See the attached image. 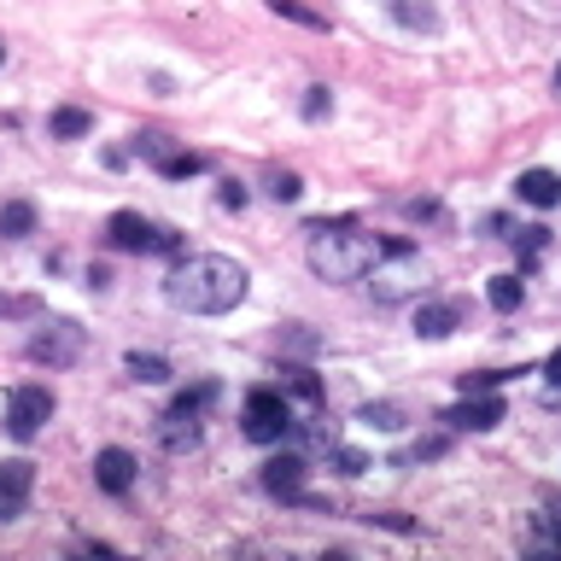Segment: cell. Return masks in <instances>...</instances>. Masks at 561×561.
<instances>
[{"instance_id": "18", "label": "cell", "mask_w": 561, "mask_h": 561, "mask_svg": "<svg viewBox=\"0 0 561 561\" xmlns=\"http://www.w3.org/2000/svg\"><path fill=\"white\" fill-rule=\"evenodd\" d=\"M129 375H135V380H147V386H158V380H170V363H164V357H140V351H129Z\"/></svg>"}, {"instance_id": "17", "label": "cell", "mask_w": 561, "mask_h": 561, "mask_svg": "<svg viewBox=\"0 0 561 561\" xmlns=\"http://www.w3.org/2000/svg\"><path fill=\"white\" fill-rule=\"evenodd\" d=\"M88 129H94V117H88L82 105H59V112H53V135H59V140H77Z\"/></svg>"}, {"instance_id": "1", "label": "cell", "mask_w": 561, "mask_h": 561, "mask_svg": "<svg viewBox=\"0 0 561 561\" xmlns=\"http://www.w3.org/2000/svg\"><path fill=\"white\" fill-rule=\"evenodd\" d=\"M245 280H252L245 263L222 257V252H193V257H182L170 270L164 298L175 310H187V316H222V310H234L245 298Z\"/></svg>"}, {"instance_id": "21", "label": "cell", "mask_w": 561, "mask_h": 561, "mask_svg": "<svg viewBox=\"0 0 561 561\" xmlns=\"http://www.w3.org/2000/svg\"><path fill=\"white\" fill-rule=\"evenodd\" d=\"M270 193H275L280 205H293V199H298V193H305V187H298V175H293V170H280L275 182H270Z\"/></svg>"}, {"instance_id": "30", "label": "cell", "mask_w": 561, "mask_h": 561, "mask_svg": "<svg viewBox=\"0 0 561 561\" xmlns=\"http://www.w3.org/2000/svg\"><path fill=\"white\" fill-rule=\"evenodd\" d=\"M556 88H561V70H556Z\"/></svg>"}, {"instance_id": "12", "label": "cell", "mask_w": 561, "mask_h": 561, "mask_svg": "<svg viewBox=\"0 0 561 561\" xmlns=\"http://www.w3.org/2000/svg\"><path fill=\"white\" fill-rule=\"evenodd\" d=\"M94 480H100V491L123 497V491L135 485V456H129V450H117V445H105V450L94 456Z\"/></svg>"}, {"instance_id": "6", "label": "cell", "mask_w": 561, "mask_h": 561, "mask_svg": "<svg viewBox=\"0 0 561 561\" xmlns=\"http://www.w3.org/2000/svg\"><path fill=\"white\" fill-rule=\"evenodd\" d=\"M47 415H53V392H47V386H12V392H7V427H12V438H35L47 427Z\"/></svg>"}, {"instance_id": "4", "label": "cell", "mask_w": 561, "mask_h": 561, "mask_svg": "<svg viewBox=\"0 0 561 561\" xmlns=\"http://www.w3.org/2000/svg\"><path fill=\"white\" fill-rule=\"evenodd\" d=\"M245 438H257V445H280V438L293 433V403L280 386H257V392H245Z\"/></svg>"}, {"instance_id": "7", "label": "cell", "mask_w": 561, "mask_h": 561, "mask_svg": "<svg viewBox=\"0 0 561 561\" xmlns=\"http://www.w3.org/2000/svg\"><path fill=\"white\" fill-rule=\"evenodd\" d=\"M82 328L77 322H42V333L30 340V363H47V368H70L82 357Z\"/></svg>"}, {"instance_id": "27", "label": "cell", "mask_w": 561, "mask_h": 561, "mask_svg": "<svg viewBox=\"0 0 561 561\" xmlns=\"http://www.w3.org/2000/svg\"><path fill=\"white\" fill-rule=\"evenodd\" d=\"M222 205L240 210V205H245V187H240V182H222Z\"/></svg>"}, {"instance_id": "2", "label": "cell", "mask_w": 561, "mask_h": 561, "mask_svg": "<svg viewBox=\"0 0 561 561\" xmlns=\"http://www.w3.org/2000/svg\"><path fill=\"white\" fill-rule=\"evenodd\" d=\"M386 252H392V240L368 234L357 222H310V240H305V263L322 280H363Z\"/></svg>"}, {"instance_id": "11", "label": "cell", "mask_w": 561, "mask_h": 561, "mask_svg": "<svg viewBox=\"0 0 561 561\" xmlns=\"http://www.w3.org/2000/svg\"><path fill=\"white\" fill-rule=\"evenodd\" d=\"M462 328V305L456 298H433V305H415V333L421 340H450Z\"/></svg>"}, {"instance_id": "24", "label": "cell", "mask_w": 561, "mask_h": 561, "mask_svg": "<svg viewBox=\"0 0 561 561\" xmlns=\"http://www.w3.org/2000/svg\"><path fill=\"white\" fill-rule=\"evenodd\" d=\"M328 88H310V100H305V117H328Z\"/></svg>"}, {"instance_id": "13", "label": "cell", "mask_w": 561, "mask_h": 561, "mask_svg": "<svg viewBox=\"0 0 561 561\" xmlns=\"http://www.w3.org/2000/svg\"><path fill=\"white\" fill-rule=\"evenodd\" d=\"M515 199L533 205V210H556L561 205V175L556 170H526L515 182Z\"/></svg>"}, {"instance_id": "8", "label": "cell", "mask_w": 561, "mask_h": 561, "mask_svg": "<svg viewBox=\"0 0 561 561\" xmlns=\"http://www.w3.org/2000/svg\"><path fill=\"white\" fill-rule=\"evenodd\" d=\"M503 415H508V410H503L497 392H462V403H456V410H445V421H450L456 433H491Z\"/></svg>"}, {"instance_id": "16", "label": "cell", "mask_w": 561, "mask_h": 561, "mask_svg": "<svg viewBox=\"0 0 561 561\" xmlns=\"http://www.w3.org/2000/svg\"><path fill=\"white\" fill-rule=\"evenodd\" d=\"M35 228V205L30 199H12V205H0V234L18 240V234H30Z\"/></svg>"}, {"instance_id": "5", "label": "cell", "mask_w": 561, "mask_h": 561, "mask_svg": "<svg viewBox=\"0 0 561 561\" xmlns=\"http://www.w3.org/2000/svg\"><path fill=\"white\" fill-rule=\"evenodd\" d=\"M105 234H112V245L117 252H175V228H164V222H147L140 210H117L112 222H105Z\"/></svg>"}, {"instance_id": "14", "label": "cell", "mask_w": 561, "mask_h": 561, "mask_svg": "<svg viewBox=\"0 0 561 561\" xmlns=\"http://www.w3.org/2000/svg\"><path fill=\"white\" fill-rule=\"evenodd\" d=\"M210 403H217V386L205 380V386H193V392L175 398V403H170V415H175V421H199V415L210 410Z\"/></svg>"}, {"instance_id": "3", "label": "cell", "mask_w": 561, "mask_h": 561, "mask_svg": "<svg viewBox=\"0 0 561 561\" xmlns=\"http://www.w3.org/2000/svg\"><path fill=\"white\" fill-rule=\"evenodd\" d=\"M375 280H368V293H375V305H403L410 293L427 287V270H421V257L410 252V245H392L375 270H368Z\"/></svg>"}, {"instance_id": "9", "label": "cell", "mask_w": 561, "mask_h": 561, "mask_svg": "<svg viewBox=\"0 0 561 561\" xmlns=\"http://www.w3.org/2000/svg\"><path fill=\"white\" fill-rule=\"evenodd\" d=\"M263 491L270 497H280V503H305V456H270L263 462Z\"/></svg>"}, {"instance_id": "25", "label": "cell", "mask_w": 561, "mask_h": 561, "mask_svg": "<svg viewBox=\"0 0 561 561\" xmlns=\"http://www.w3.org/2000/svg\"><path fill=\"white\" fill-rule=\"evenodd\" d=\"M503 375H462V392H497Z\"/></svg>"}, {"instance_id": "26", "label": "cell", "mask_w": 561, "mask_h": 561, "mask_svg": "<svg viewBox=\"0 0 561 561\" xmlns=\"http://www.w3.org/2000/svg\"><path fill=\"white\" fill-rule=\"evenodd\" d=\"M445 450H450L445 433H438V438H421V445H415V456H445Z\"/></svg>"}, {"instance_id": "23", "label": "cell", "mask_w": 561, "mask_h": 561, "mask_svg": "<svg viewBox=\"0 0 561 561\" xmlns=\"http://www.w3.org/2000/svg\"><path fill=\"white\" fill-rule=\"evenodd\" d=\"M515 234H520V245H526V252L538 257V252H543V240H550V228H538V222H533V228H515Z\"/></svg>"}, {"instance_id": "15", "label": "cell", "mask_w": 561, "mask_h": 561, "mask_svg": "<svg viewBox=\"0 0 561 561\" xmlns=\"http://www.w3.org/2000/svg\"><path fill=\"white\" fill-rule=\"evenodd\" d=\"M485 298H491V310H520V298H526V287H520V275H491V287H485Z\"/></svg>"}, {"instance_id": "29", "label": "cell", "mask_w": 561, "mask_h": 561, "mask_svg": "<svg viewBox=\"0 0 561 561\" xmlns=\"http://www.w3.org/2000/svg\"><path fill=\"white\" fill-rule=\"evenodd\" d=\"M12 310H24V305H18V298H7V293H0V316H12Z\"/></svg>"}, {"instance_id": "28", "label": "cell", "mask_w": 561, "mask_h": 561, "mask_svg": "<svg viewBox=\"0 0 561 561\" xmlns=\"http://www.w3.org/2000/svg\"><path fill=\"white\" fill-rule=\"evenodd\" d=\"M543 380H550V386H561V345L550 351V363H543Z\"/></svg>"}, {"instance_id": "22", "label": "cell", "mask_w": 561, "mask_h": 561, "mask_svg": "<svg viewBox=\"0 0 561 561\" xmlns=\"http://www.w3.org/2000/svg\"><path fill=\"white\" fill-rule=\"evenodd\" d=\"M392 12L403 18V24H421V30L433 24V12H427V7H410V0H392Z\"/></svg>"}, {"instance_id": "20", "label": "cell", "mask_w": 561, "mask_h": 561, "mask_svg": "<svg viewBox=\"0 0 561 561\" xmlns=\"http://www.w3.org/2000/svg\"><path fill=\"white\" fill-rule=\"evenodd\" d=\"M363 421H375V427H386V433H392V427H403V410H398V403H368V410H363Z\"/></svg>"}, {"instance_id": "10", "label": "cell", "mask_w": 561, "mask_h": 561, "mask_svg": "<svg viewBox=\"0 0 561 561\" xmlns=\"http://www.w3.org/2000/svg\"><path fill=\"white\" fill-rule=\"evenodd\" d=\"M30 485H35V468L18 456V462H0V520H18L30 503Z\"/></svg>"}, {"instance_id": "19", "label": "cell", "mask_w": 561, "mask_h": 561, "mask_svg": "<svg viewBox=\"0 0 561 561\" xmlns=\"http://www.w3.org/2000/svg\"><path fill=\"white\" fill-rule=\"evenodd\" d=\"M263 7H275V12H287L293 24H310V30H328V18L322 12H310L305 0H263Z\"/></svg>"}]
</instances>
